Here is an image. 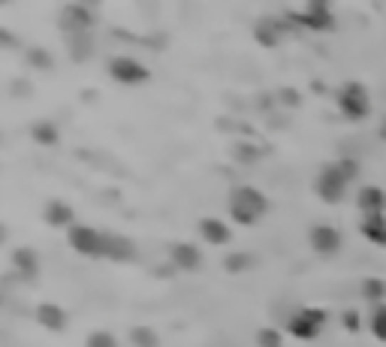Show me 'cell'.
Masks as SVG:
<instances>
[{
    "instance_id": "cell-1",
    "label": "cell",
    "mask_w": 386,
    "mask_h": 347,
    "mask_svg": "<svg viewBox=\"0 0 386 347\" xmlns=\"http://www.w3.org/2000/svg\"><path fill=\"white\" fill-rule=\"evenodd\" d=\"M70 242L75 251H82L88 257H109V245H112V236L100 233L94 227H75L70 233Z\"/></svg>"
},
{
    "instance_id": "cell-2",
    "label": "cell",
    "mask_w": 386,
    "mask_h": 347,
    "mask_svg": "<svg viewBox=\"0 0 386 347\" xmlns=\"http://www.w3.org/2000/svg\"><path fill=\"white\" fill-rule=\"evenodd\" d=\"M229 209H233V214L239 217V221L254 224L256 217L266 212V200L256 194L254 187H239L233 194V200H229Z\"/></svg>"
},
{
    "instance_id": "cell-3",
    "label": "cell",
    "mask_w": 386,
    "mask_h": 347,
    "mask_svg": "<svg viewBox=\"0 0 386 347\" xmlns=\"http://www.w3.org/2000/svg\"><path fill=\"white\" fill-rule=\"evenodd\" d=\"M347 182H350V172H347L344 166H329V170L320 175L317 190H320V197H323L326 202H338L344 197Z\"/></svg>"
},
{
    "instance_id": "cell-4",
    "label": "cell",
    "mask_w": 386,
    "mask_h": 347,
    "mask_svg": "<svg viewBox=\"0 0 386 347\" xmlns=\"http://www.w3.org/2000/svg\"><path fill=\"white\" fill-rule=\"evenodd\" d=\"M338 106L344 115H350V118H365L368 115V91L362 85H347L338 97Z\"/></svg>"
},
{
    "instance_id": "cell-5",
    "label": "cell",
    "mask_w": 386,
    "mask_h": 347,
    "mask_svg": "<svg viewBox=\"0 0 386 347\" xmlns=\"http://www.w3.org/2000/svg\"><path fill=\"white\" fill-rule=\"evenodd\" d=\"M320 329H323V314H320V311H299L290 320V332L296 338H302V341L317 338Z\"/></svg>"
},
{
    "instance_id": "cell-6",
    "label": "cell",
    "mask_w": 386,
    "mask_h": 347,
    "mask_svg": "<svg viewBox=\"0 0 386 347\" xmlns=\"http://www.w3.org/2000/svg\"><path fill=\"white\" fill-rule=\"evenodd\" d=\"M109 70H112V79H118L124 85H139V82L148 79V70L142 67V63L130 61V58H115Z\"/></svg>"
},
{
    "instance_id": "cell-7",
    "label": "cell",
    "mask_w": 386,
    "mask_h": 347,
    "mask_svg": "<svg viewBox=\"0 0 386 347\" xmlns=\"http://www.w3.org/2000/svg\"><path fill=\"white\" fill-rule=\"evenodd\" d=\"M311 245L320 254H335L341 248V233L332 227H314L311 229Z\"/></svg>"
},
{
    "instance_id": "cell-8",
    "label": "cell",
    "mask_w": 386,
    "mask_h": 347,
    "mask_svg": "<svg viewBox=\"0 0 386 347\" xmlns=\"http://www.w3.org/2000/svg\"><path fill=\"white\" fill-rule=\"evenodd\" d=\"M359 209H365L368 217H371V214H380V212L386 209V197L380 194L377 187H365L362 194H359Z\"/></svg>"
},
{
    "instance_id": "cell-9",
    "label": "cell",
    "mask_w": 386,
    "mask_h": 347,
    "mask_svg": "<svg viewBox=\"0 0 386 347\" xmlns=\"http://www.w3.org/2000/svg\"><path fill=\"white\" fill-rule=\"evenodd\" d=\"M202 236H205V242L224 245V242L229 239V229H226V224L217 221V217H205V221H202Z\"/></svg>"
},
{
    "instance_id": "cell-10",
    "label": "cell",
    "mask_w": 386,
    "mask_h": 347,
    "mask_svg": "<svg viewBox=\"0 0 386 347\" xmlns=\"http://www.w3.org/2000/svg\"><path fill=\"white\" fill-rule=\"evenodd\" d=\"M362 233H365L371 242H377V245H386V217H380V214L365 217Z\"/></svg>"
},
{
    "instance_id": "cell-11",
    "label": "cell",
    "mask_w": 386,
    "mask_h": 347,
    "mask_svg": "<svg viewBox=\"0 0 386 347\" xmlns=\"http://www.w3.org/2000/svg\"><path fill=\"white\" fill-rule=\"evenodd\" d=\"M109 257H112V260H130V257H133V245H130L127 239H115V236H112Z\"/></svg>"
},
{
    "instance_id": "cell-12",
    "label": "cell",
    "mask_w": 386,
    "mask_h": 347,
    "mask_svg": "<svg viewBox=\"0 0 386 347\" xmlns=\"http://www.w3.org/2000/svg\"><path fill=\"white\" fill-rule=\"evenodd\" d=\"M175 260H178V266H184V269H197V263H199V254L193 251L190 245H178L175 251Z\"/></svg>"
},
{
    "instance_id": "cell-13",
    "label": "cell",
    "mask_w": 386,
    "mask_h": 347,
    "mask_svg": "<svg viewBox=\"0 0 386 347\" xmlns=\"http://www.w3.org/2000/svg\"><path fill=\"white\" fill-rule=\"evenodd\" d=\"M58 314H61V311H58L55 305H43V308H40V320H43L46 326L61 329V326H63V317H58Z\"/></svg>"
},
{
    "instance_id": "cell-14",
    "label": "cell",
    "mask_w": 386,
    "mask_h": 347,
    "mask_svg": "<svg viewBox=\"0 0 386 347\" xmlns=\"http://www.w3.org/2000/svg\"><path fill=\"white\" fill-rule=\"evenodd\" d=\"M371 329H375L377 338H386V308H377L375 320H371Z\"/></svg>"
},
{
    "instance_id": "cell-15",
    "label": "cell",
    "mask_w": 386,
    "mask_h": 347,
    "mask_svg": "<svg viewBox=\"0 0 386 347\" xmlns=\"http://www.w3.org/2000/svg\"><path fill=\"white\" fill-rule=\"evenodd\" d=\"M88 347H115V341L106 332H97V336H91V341H88Z\"/></svg>"
},
{
    "instance_id": "cell-16",
    "label": "cell",
    "mask_w": 386,
    "mask_h": 347,
    "mask_svg": "<svg viewBox=\"0 0 386 347\" xmlns=\"http://www.w3.org/2000/svg\"><path fill=\"white\" fill-rule=\"evenodd\" d=\"M260 347H281L278 332H260Z\"/></svg>"
}]
</instances>
